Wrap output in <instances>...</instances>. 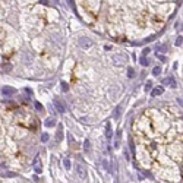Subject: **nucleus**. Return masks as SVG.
Listing matches in <instances>:
<instances>
[{
  "label": "nucleus",
  "instance_id": "1",
  "mask_svg": "<svg viewBox=\"0 0 183 183\" xmlns=\"http://www.w3.org/2000/svg\"><path fill=\"white\" fill-rule=\"evenodd\" d=\"M78 42H79V46H81L82 48H89V47L92 46V41H91L88 37H81Z\"/></svg>",
  "mask_w": 183,
  "mask_h": 183
},
{
  "label": "nucleus",
  "instance_id": "2",
  "mask_svg": "<svg viewBox=\"0 0 183 183\" xmlns=\"http://www.w3.org/2000/svg\"><path fill=\"white\" fill-rule=\"evenodd\" d=\"M76 173H78V176H79L82 180L86 179V171H85V169L82 167L81 164H76Z\"/></svg>",
  "mask_w": 183,
  "mask_h": 183
},
{
  "label": "nucleus",
  "instance_id": "3",
  "mask_svg": "<svg viewBox=\"0 0 183 183\" xmlns=\"http://www.w3.org/2000/svg\"><path fill=\"white\" fill-rule=\"evenodd\" d=\"M53 103H54V107H56V110L59 113H65L66 111V106H65V104H62L59 100H53Z\"/></svg>",
  "mask_w": 183,
  "mask_h": 183
},
{
  "label": "nucleus",
  "instance_id": "4",
  "mask_svg": "<svg viewBox=\"0 0 183 183\" xmlns=\"http://www.w3.org/2000/svg\"><path fill=\"white\" fill-rule=\"evenodd\" d=\"M163 84H164V85H170L171 88H176V86H177V84H176V81H174V78H173V76L167 78V79H164V81H163Z\"/></svg>",
  "mask_w": 183,
  "mask_h": 183
},
{
  "label": "nucleus",
  "instance_id": "5",
  "mask_svg": "<svg viewBox=\"0 0 183 183\" xmlns=\"http://www.w3.org/2000/svg\"><path fill=\"white\" fill-rule=\"evenodd\" d=\"M113 62H114V65H123L125 62H126V57L123 56V57H120V56H113Z\"/></svg>",
  "mask_w": 183,
  "mask_h": 183
},
{
  "label": "nucleus",
  "instance_id": "6",
  "mask_svg": "<svg viewBox=\"0 0 183 183\" xmlns=\"http://www.w3.org/2000/svg\"><path fill=\"white\" fill-rule=\"evenodd\" d=\"M62 133H63V127H62V126H59L57 132H56V142H57V144L62 141Z\"/></svg>",
  "mask_w": 183,
  "mask_h": 183
},
{
  "label": "nucleus",
  "instance_id": "7",
  "mask_svg": "<svg viewBox=\"0 0 183 183\" xmlns=\"http://www.w3.org/2000/svg\"><path fill=\"white\" fill-rule=\"evenodd\" d=\"M84 150H85V152H89V151H91V144H89L88 139L84 142Z\"/></svg>",
  "mask_w": 183,
  "mask_h": 183
},
{
  "label": "nucleus",
  "instance_id": "8",
  "mask_svg": "<svg viewBox=\"0 0 183 183\" xmlns=\"http://www.w3.org/2000/svg\"><path fill=\"white\" fill-rule=\"evenodd\" d=\"M54 125H56V120H54L53 117H50V119H47V120H46V126H48V127H50V126H54Z\"/></svg>",
  "mask_w": 183,
  "mask_h": 183
},
{
  "label": "nucleus",
  "instance_id": "9",
  "mask_svg": "<svg viewBox=\"0 0 183 183\" xmlns=\"http://www.w3.org/2000/svg\"><path fill=\"white\" fill-rule=\"evenodd\" d=\"M106 136H107V139H110L111 138V127H110V123H107V126H106Z\"/></svg>",
  "mask_w": 183,
  "mask_h": 183
},
{
  "label": "nucleus",
  "instance_id": "10",
  "mask_svg": "<svg viewBox=\"0 0 183 183\" xmlns=\"http://www.w3.org/2000/svg\"><path fill=\"white\" fill-rule=\"evenodd\" d=\"M63 164H65V167H66V170H70V167H72V164H70V161H69L67 158H65V160H63Z\"/></svg>",
  "mask_w": 183,
  "mask_h": 183
},
{
  "label": "nucleus",
  "instance_id": "11",
  "mask_svg": "<svg viewBox=\"0 0 183 183\" xmlns=\"http://www.w3.org/2000/svg\"><path fill=\"white\" fill-rule=\"evenodd\" d=\"M13 92H15V89H12V88H3V94H6V95L13 94Z\"/></svg>",
  "mask_w": 183,
  "mask_h": 183
},
{
  "label": "nucleus",
  "instance_id": "12",
  "mask_svg": "<svg viewBox=\"0 0 183 183\" xmlns=\"http://www.w3.org/2000/svg\"><path fill=\"white\" fill-rule=\"evenodd\" d=\"M151 94L154 95V97H155V95H160V94H163V88H158V89H154V91H152Z\"/></svg>",
  "mask_w": 183,
  "mask_h": 183
},
{
  "label": "nucleus",
  "instance_id": "13",
  "mask_svg": "<svg viewBox=\"0 0 183 183\" xmlns=\"http://www.w3.org/2000/svg\"><path fill=\"white\" fill-rule=\"evenodd\" d=\"M133 75H135L133 69H132V67H129V69H127V76H129V78H133Z\"/></svg>",
  "mask_w": 183,
  "mask_h": 183
},
{
  "label": "nucleus",
  "instance_id": "14",
  "mask_svg": "<svg viewBox=\"0 0 183 183\" xmlns=\"http://www.w3.org/2000/svg\"><path fill=\"white\" fill-rule=\"evenodd\" d=\"M41 141H42V142H47V141H48V135H47V133H42V135H41Z\"/></svg>",
  "mask_w": 183,
  "mask_h": 183
},
{
  "label": "nucleus",
  "instance_id": "15",
  "mask_svg": "<svg viewBox=\"0 0 183 183\" xmlns=\"http://www.w3.org/2000/svg\"><path fill=\"white\" fill-rule=\"evenodd\" d=\"M152 73H154V75H158V73H161V67H154Z\"/></svg>",
  "mask_w": 183,
  "mask_h": 183
},
{
  "label": "nucleus",
  "instance_id": "16",
  "mask_svg": "<svg viewBox=\"0 0 183 183\" xmlns=\"http://www.w3.org/2000/svg\"><path fill=\"white\" fill-rule=\"evenodd\" d=\"M35 107H37V110H38V111H41V110H42V106H41L40 103H35Z\"/></svg>",
  "mask_w": 183,
  "mask_h": 183
},
{
  "label": "nucleus",
  "instance_id": "17",
  "mask_svg": "<svg viewBox=\"0 0 183 183\" xmlns=\"http://www.w3.org/2000/svg\"><path fill=\"white\" fill-rule=\"evenodd\" d=\"M120 108H122V106H119V107H117V110H116V113H114V117H116V119L119 117V111H120Z\"/></svg>",
  "mask_w": 183,
  "mask_h": 183
},
{
  "label": "nucleus",
  "instance_id": "18",
  "mask_svg": "<svg viewBox=\"0 0 183 183\" xmlns=\"http://www.w3.org/2000/svg\"><path fill=\"white\" fill-rule=\"evenodd\" d=\"M141 65L146 66V65H148V60H146V59H141Z\"/></svg>",
  "mask_w": 183,
  "mask_h": 183
},
{
  "label": "nucleus",
  "instance_id": "19",
  "mask_svg": "<svg viewBox=\"0 0 183 183\" xmlns=\"http://www.w3.org/2000/svg\"><path fill=\"white\" fill-rule=\"evenodd\" d=\"M62 89H63L65 92H66V91L69 89V88H67V84H62Z\"/></svg>",
  "mask_w": 183,
  "mask_h": 183
},
{
  "label": "nucleus",
  "instance_id": "20",
  "mask_svg": "<svg viewBox=\"0 0 183 183\" xmlns=\"http://www.w3.org/2000/svg\"><path fill=\"white\" fill-rule=\"evenodd\" d=\"M182 44V38H177V41H176V46H180Z\"/></svg>",
  "mask_w": 183,
  "mask_h": 183
},
{
  "label": "nucleus",
  "instance_id": "21",
  "mask_svg": "<svg viewBox=\"0 0 183 183\" xmlns=\"http://www.w3.org/2000/svg\"><path fill=\"white\" fill-rule=\"evenodd\" d=\"M150 88H151V82H148V84H146V86H145V89L148 91V89H150Z\"/></svg>",
  "mask_w": 183,
  "mask_h": 183
},
{
  "label": "nucleus",
  "instance_id": "22",
  "mask_svg": "<svg viewBox=\"0 0 183 183\" xmlns=\"http://www.w3.org/2000/svg\"><path fill=\"white\" fill-rule=\"evenodd\" d=\"M148 53H150V48H145V50H144V56L148 54Z\"/></svg>",
  "mask_w": 183,
  "mask_h": 183
}]
</instances>
